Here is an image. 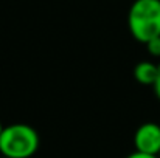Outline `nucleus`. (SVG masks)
I'll return each instance as SVG.
<instances>
[{
	"label": "nucleus",
	"instance_id": "obj_1",
	"mask_svg": "<svg viewBox=\"0 0 160 158\" xmlns=\"http://www.w3.org/2000/svg\"><path fill=\"white\" fill-rule=\"evenodd\" d=\"M132 37L142 44L160 36V0H135L128 12Z\"/></svg>",
	"mask_w": 160,
	"mask_h": 158
},
{
	"label": "nucleus",
	"instance_id": "obj_2",
	"mask_svg": "<svg viewBox=\"0 0 160 158\" xmlns=\"http://www.w3.org/2000/svg\"><path fill=\"white\" fill-rule=\"evenodd\" d=\"M41 140L36 129L23 122L3 127L0 135V154L8 158H31L39 149Z\"/></svg>",
	"mask_w": 160,
	"mask_h": 158
},
{
	"label": "nucleus",
	"instance_id": "obj_3",
	"mask_svg": "<svg viewBox=\"0 0 160 158\" xmlns=\"http://www.w3.org/2000/svg\"><path fill=\"white\" fill-rule=\"evenodd\" d=\"M134 147L137 152L159 155L160 154V126L157 122H143L134 133Z\"/></svg>",
	"mask_w": 160,
	"mask_h": 158
},
{
	"label": "nucleus",
	"instance_id": "obj_4",
	"mask_svg": "<svg viewBox=\"0 0 160 158\" xmlns=\"http://www.w3.org/2000/svg\"><path fill=\"white\" fill-rule=\"evenodd\" d=\"M159 73V64L151 60H142L134 67V79L142 85H154Z\"/></svg>",
	"mask_w": 160,
	"mask_h": 158
},
{
	"label": "nucleus",
	"instance_id": "obj_5",
	"mask_svg": "<svg viewBox=\"0 0 160 158\" xmlns=\"http://www.w3.org/2000/svg\"><path fill=\"white\" fill-rule=\"evenodd\" d=\"M145 45H146V51L149 53L152 57H160V36L151 39Z\"/></svg>",
	"mask_w": 160,
	"mask_h": 158
},
{
	"label": "nucleus",
	"instance_id": "obj_6",
	"mask_svg": "<svg viewBox=\"0 0 160 158\" xmlns=\"http://www.w3.org/2000/svg\"><path fill=\"white\" fill-rule=\"evenodd\" d=\"M126 158H160L159 155H149V154H143V152H137L134 151L132 154H129Z\"/></svg>",
	"mask_w": 160,
	"mask_h": 158
},
{
	"label": "nucleus",
	"instance_id": "obj_7",
	"mask_svg": "<svg viewBox=\"0 0 160 158\" xmlns=\"http://www.w3.org/2000/svg\"><path fill=\"white\" fill-rule=\"evenodd\" d=\"M152 89H154V93H156V96L159 98V101H160V64H159V73H157V79H156V82H154Z\"/></svg>",
	"mask_w": 160,
	"mask_h": 158
},
{
	"label": "nucleus",
	"instance_id": "obj_8",
	"mask_svg": "<svg viewBox=\"0 0 160 158\" xmlns=\"http://www.w3.org/2000/svg\"><path fill=\"white\" fill-rule=\"evenodd\" d=\"M3 127H5V126H3V124H2V121H0V135H2V132H3Z\"/></svg>",
	"mask_w": 160,
	"mask_h": 158
},
{
	"label": "nucleus",
	"instance_id": "obj_9",
	"mask_svg": "<svg viewBox=\"0 0 160 158\" xmlns=\"http://www.w3.org/2000/svg\"><path fill=\"white\" fill-rule=\"evenodd\" d=\"M0 158H8V157H0Z\"/></svg>",
	"mask_w": 160,
	"mask_h": 158
},
{
	"label": "nucleus",
	"instance_id": "obj_10",
	"mask_svg": "<svg viewBox=\"0 0 160 158\" xmlns=\"http://www.w3.org/2000/svg\"><path fill=\"white\" fill-rule=\"evenodd\" d=\"M159 157H160V154H159Z\"/></svg>",
	"mask_w": 160,
	"mask_h": 158
}]
</instances>
